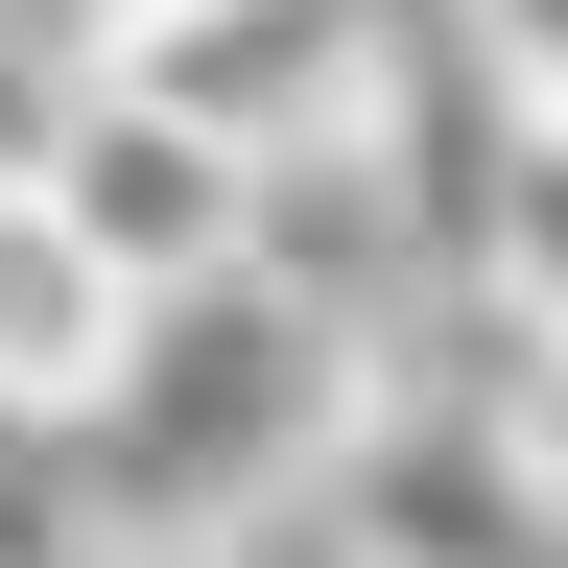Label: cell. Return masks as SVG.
I'll list each match as a JSON object with an SVG mask.
<instances>
[{
  "mask_svg": "<svg viewBox=\"0 0 568 568\" xmlns=\"http://www.w3.org/2000/svg\"><path fill=\"white\" fill-rule=\"evenodd\" d=\"M355 379H379V308H332V284H284V261H213V284H166V308L119 332V379L71 403L48 450L95 497V545L213 568L237 521H284V497L332 474Z\"/></svg>",
  "mask_w": 568,
  "mask_h": 568,
  "instance_id": "6da1fadb",
  "label": "cell"
},
{
  "mask_svg": "<svg viewBox=\"0 0 568 568\" xmlns=\"http://www.w3.org/2000/svg\"><path fill=\"white\" fill-rule=\"evenodd\" d=\"M0 166H48V213L142 284V308H166V284H213V261H261V166H237V142H190L166 95H119V71H48Z\"/></svg>",
  "mask_w": 568,
  "mask_h": 568,
  "instance_id": "7a4b0ae2",
  "label": "cell"
},
{
  "mask_svg": "<svg viewBox=\"0 0 568 568\" xmlns=\"http://www.w3.org/2000/svg\"><path fill=\"white\" fill-rule=\"evenodd\" d=\"M355 48H379V0H142L95 71L166 95L190 142H237V166H308V142L355 119Z\"/></svg>",
  "mask_w": 568,
  "mask_h": 568,
  "instance_id": "3957f363",
  "label": "cell"
},
{
  "mask_svg": "<svg viewBox=\"0 0 568 568\" xmlns=\"http://www.w3.org/2000/svg\"><path fill=\"white\" fill-rule=\"evenodd\" d=\"M119 332H142V284L48 213V166H0V426H71L119 379Z\"/></svg>",
  "mask_w": 568,
  "mask_h": 568,
  "instance_id": "277c9868",
  "label": "cell"
},
{
  "mask_svg": "<svg viewBox=\"0 0 568 568\" xmlns=\"http://www.w3.org/2000/svg\"><path fill=\"white\" fill-rule=\"evenodd\" d=\"M474 308H521V332H568V119L521 95V166H497V284Z\"/></svg>",
  "mask_w": 568,
  "mask_h": 568,
  "instance_id": "5b68a950",
  "label": "cell"
},
{
  "mask_svg": "<svg viewBox=\"0 0 568 568\" xmlns=\"http://www.w3.org/2000/svg\"><path fill=\"white\" fill-rule=\"evenodd\" d=\"M0 568H119V545H95V497H71V450H48V426H0Z\"/></svg>",
  "mask_w": 568,
  "mask_h": 568,
  "instance_id": "8992f818",
  "label": "cell"
},
{
  "mask_svg": "<svg viewBox=\"0 0 568 568\" xmlns=\"http://www.w3.org/2000/svg\"><path fill=\"white\" fill-rule=\"evenodd\" d=\"M119 24H142V0H0V48H24V71H95Z\"/></svg>",
  "mask_w": 568,
  "mask_h": 568,
  "instance_id": "52a82bcc",
  "label": "cell"
},
{
  "mask_svg": "<svg viewBox=\"0 0 568 568\" xmlns=\"http://www.w3.org/2000/svg\"><path fill=\"white\" fill-rule=\"evenodd\" d=\"M474 24H497V71H521V95L568 119V0H474Z\"/></svg>",
  "mask_w": 568,
  "mask_h": 568,
  "instance_id": "ba28073f",
  "label": "cell"
},
{
  "mask_svg": "<svg viewBox=\"0 0 568 568\" xmlns=\"http://www.w3.org/2000/svg\"><path fill=\"white\" fill-rule=\"evenodd\" d=\"M521 450L568 474V332H521Z\"/></svg>",
  "mask_w": 568,
  "mask_h": 568,
  "instance_id": "9c48e42d",
  "label": "cell"
}]
</instances>
